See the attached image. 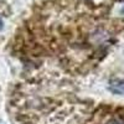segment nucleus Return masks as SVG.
Masks as SVG:
<instances>
[{
    "instance_id": "obj_1",
    "label": "nucleus",
    "mask_w": 124,
    "mask_h": 124,
    "mask_svg": "<svg viewBox=\"0 0 124 124\" xmlns=\"http://www.w3.org/2000/svg\"><path fill=\"white\" fill-rule=\"evenodd\" d=\"M110 91L116 94H123L124 96V81H113L110 86Z\"/></svg>"
},
{
    "instance_id": "obj_2",
    "label": "nucleus",
    "mask_w": 124,
    "mask_h": 124,
    "mask_svg": "<svg viewBox=\"0 0 124 124\" xmlns=\"http://www.w3.org/2000/svg\"><path fill=\"white\" fill-rule=\"evenodd\" d=\"M107 124H120L119 122H117V120H112V122H108Z\"/></svg>"
},
{
    "instance_id": "obj_3",
    "label": "nucleus",
    "mask_w": 124,
    "mask_h": 124,
    "mask_svg": "<svg viewBox=\"0 0 124 124\" xmlns=\"http://www.w3.org/2000/svg\"><path fill=\"white\" fill-rule=\"evenodd\" d=\"M3 29V21H1V19H0V30Z\"/></svg>"
}]
</instances>
